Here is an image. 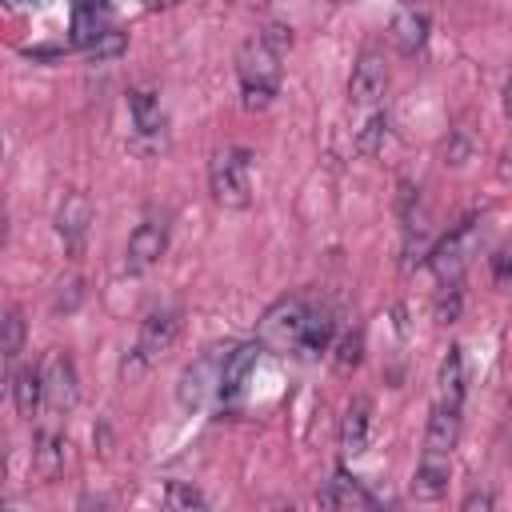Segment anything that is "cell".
<instances>
[{
	"label": "cell",
	"instance_id": "obj_1",
	"mask_svg": "<svg viewBox=\"0 0 512 512\" xmlns=\"http://www.w3.org/2000/svg\"><path fill=\"white\" fill-rule=\"evenodd\" d=\"M236 76H240L244 108H268L280 88V56L260 36H248L236 52Z\"/></svg>",
	"mask_w": 512,
	"mask_h": 512
},
{
	"label": "cell",
	"instance_id": "obj_2",
	"mask_svg": "<svg viewBox=\"0 0 512 512\" xmlns=\"http://www.w3.org/2000/svg\"><path fill=\"white\" fill-rule=\"evenodd\" d=\"M248 172H252V152L248 148H220V152H212V160H208L212 200L220 208H248V200H252Z\"/></svg>",
	"mask_w": 512,
	"mask_h": 512
},
{
	"label": "cell",
	"instance_id": "obj_3",
	"mask_svg": "<svg viewBox=\"0 0 512 512\" xmlns=\"http://www.w3.org/2000/svg\"><path fill=\"white\" fill-rule=\"evenodd\" d=\"M312 304L304 296H280L260 320V344L272 352H300V336Z\"/></svg>",
	"mask_w": 512,
	"mask_h": 512
},
{
	"label": "cell",
	"instance_id": "obj_4",
	"mask_svg": "<svg viewBox=\"0 0 512 512\" xmlns=\"http://www.w3.org/2000/svg\"><path fill=\"white\" fill-rule=\"evenodd\" d=\"M176 332H180V312H176V308L148 312V320L140 324V340H136V352H132V368L124 364V372H136L140 364H152L156 356H164V352L176 344Z\"/></svg>",
	"mask_w": 512,
	"mask_h": 512
},
{
	"label": "cell",
	"instance_id": "obj_5",
	"mask_svg": "<svg viewBox=\"0 0 512 512\" xmlns=\"http://www.w3.org/2000/svg\"><path fill=\"white\" fill-rule=\"evenodd\" d=\"M224 356H228V352L208 348L196 364H188V368H184L180 388H176V396H180V404H184V408H200L208 396H216V392H220V368H224Z\"/></svg>",
	"mask_w": 512,
	"mask_h": 512
},
{
	"label": "cell",
	"instance_id": "obj_6",
	"mask_svg": "<svg viewBox=\"0 0 512 512\" xmlns=\"http://www.w3.org/2000/svg\"><path fill=\"white\" fill-rule=\"evenodd\" d=\"M40 376H44V404L52 408V412H68L72 404H76V364H72V356L68 352H48L44 356V364H40Z\"/></svg>",
	"mask_w": 512,
	"mask_h": 512
},
{
	"label": "cell",
	"instance_id": "obj_7",
	"mask_svg": "<svg viewBox=\"0 0 512 512\" xmlns=\"http://www.w3.org/2000/svg\"><path fill=\"white\" fill-rule=\"evenodd\" d=\"M388 88V64L380 52H360V60L352 64V76H348V96L352 104H364L372 108Z\"/></svg>",
	"mask_w": 512,
	"mask_h": 512
},
{
	"label": "cell",
	"instance_id": "obj_8",
	"mask_svg": "<svg viewBox=\"0 0 512 512\" xmlns=\"http://www.w3.org/2000/svg\"><path fill=\"white\" fill-rule=\"evenodd\" d=\"M128 112H132V124H136L132 148H144V140H152V144L160 148V136H164L160 92H156V88H132V92H128Z\"/></svg>",
	"mask_w": 512,
	"mask_h": 512
},
{
	"label": "cell",
	"instance_id": "obj_9",
	"mask_svg": "<svg viewBox=\"0 0 512 512\" xmlns=\"http://www.w3.org/2000/svg\"><path fill=\"white\" fill-rule=\"evenodd\" d=\"M164 248H168V232H164V224L144 220V224H136V232L128 236L124 268H128V272H148L152 264H160Z\"/></svg>",
	"mask_w": 512,
	"mask_h": 512
},
{
	"label": "cell",
	"instance_id": "obj_10",
	"mask_svg": "<svg viewBox=\"0 0 512 512\" xmlns=\"http://www.w3.org/2000/svg\"><path fill=\"white\" fill-rule=\"evenodd\" d=\"M468 236H472V220H464L456 232H448L436 248H432V272L444 284H456L468 268Z\"/></svg>",
	"mask_w": 512,
	"mask_h": 512
},
{
	"label": "cell",
	"instance_id": "obj_11",
	"mask_svg": "<svg viewBox=\"0 0 512 512\" xmlns=\"http://www.w3.org/2000/svg\"><path fill=\"white\" fill-rule=\"evenodd\" d=\"M260 340H252V344H236L228 356H224V368H220V400L228 404V400H236L240 392H244V384H248V376H252V368H256V360H260Z\"/></svg>",
	"mask_w": 512,
	"mask_h": 512
},
{
	"label": "cell",
	"instance_id": "obj_12",
	"mask_svg": "<svg viewBox=\"0 0 512 512\" xmlns=\"http://www.w3.org/2000/svg\"><path fill=\"white\" fill-rule=\"evenodd\" d=\"M112 28V4L108 0H76L72 4V44L88 48Z\"/></svg>",
	"mask_w": 512,
	"mask_h": 512
},
{
	"label": "cell",
	"instance_id": "obj_13",
	"mask_svg": "<svg viewBox=\"0 0 512 512\" xmlns=\"http://www.w3.org/2000/svg\"><path fill=\"white\" fill-rule=\"evenodd\" d=\"M368 428H372V404L364 396L348 400V408L340 416V452L344 456H360L368 448Z\"/></svg>",
	"mask_w": 512,
	"mask_h": 512
},
{
	"label": "cell",
	"instance_id": "obj_14",
	"mask_svg": "<svg viewBox=\"0 0 512 512\" xmlns=\"http://www.w3.org/2000/svg\"><path fill=\"white\" fill-rule=\"evenodd\" d=\"M460 440V408L456 404H436L432 416H428V432H424V452H440V456H452Z\"/></svg>",
	"mask_w": 512,
	"mask_h": 512
},
{
	"label": "cell",
	"instance_id": "obj_15",
	"mask_svg": "<svg viewBox=\"0 0 512 512\" xmlns=\"http://www.w3.org/2000/svg\"><path fill=\"white\" fill-rule=\"evenodd\" d=\"M388 40H392V48H396V52H404V56L420 52V48H424V40H428V16H424V12H416L412 4H408V8H400V12L392 16V24H388Z\"/></svg>",
	"mask_w": 512,
	"mask_h": 512
},
{
	"label": "cell",
	"instance_id": "obj_16",
	"mask_svg": "<svg viewBox=\"0 0 512 512\" xmlns=\"http://www.w3.org/2000/svg\"><path fill=\"white\" fill-rule=\"evenodd\" d=\"M448 476H452V456L424 452L420 464H416V476H412V496L416 500H436L448 488Z\"/></svg>",
	"mask_w": 512,
	"mask_h": 512
},
{
	"label": "cell",
	"instance_id": "obj_17",
	"mask_svg": "<svg viewBox=\"0 0 512 512\" xmlns=\"http://www.w3.org/2000/svg\"><path fill=\"white\" fill-rule=\"evenodd\" d=\"M88 224H92V200L84 192H68L64 204H60V212H56V232L76 248L84 240Z\"/></svg>",
	"mask_w": 512,
	"mask_h": 512
},
{
	"label": "cell",
	"instance_id": "obj_18",
	"mask_svg": "<svg viewBox=\"0 0 512 512\" xmlns=\"http://www.w3.org/2000/svg\"><path fill=\"white\" fill-rule=\"evenodd\" d=\"M320 504H324V508H376V496H372L368 488H360L348 472H336V476L324 484Z\"/></svg>",
	"mask_w": 512,
	"mask_h": 512
},
{
	"label": "cell",
	"instance_id": "obj_19",
	"mask_svg": "<svg viewBox=\"0 0 512 512\" xmlns=\"http://www.w3.org/2000/svg\"><path fill=\"white\" fill-rule=\"evenodd\" d=\"M332 332H336V316H332V308L312 304L308 324H304V336H300V356H320V352L332 344Z\"/></svg>",
	"mask_w": 512,
	"mask_h": 512
},
{
	"label": "cell",
	"instance_id": "obj_20",
	"mask_svg": "<svg viewBox=\"0 0 512 512\" xmlns=\"http://www.w3.org/2000/svg\"><path fill=\"white\" fill-rule=\"evenodd\" d=\"M12 400H16V412L20 416H36L40 400H44V376L40 368H16L12 372Z\"/></svg>",
	"mask_w": 512,
	"mask_h": 512
},
{
	"label": "cell",
	"instance_id": "obj_21",
	"mask_svg": "<svg viewBox=\"0 0 512 512\" xmlns=\"http://www.w3.org/2000/svg\"><path fill=\"white\" fill-rule=\"evenodd\" d=\"M440 400L444 404H464V352L452 344L448 356L440 360Z\"/></svg>",
	"mask_w": 512,
	"mask_h": 512
},
{
	"label": "cell",
	"instance_id": "obj_22",
	"mask_svg": "<svg viewBox=\"0 0 512 512\" xmlns=\"http://www.w3.org/2000/svg\"><path fill=\"white\" fill-rule=\"evenodd\" d=\"M32 464H36V472H40L44 480L60 476V468H64V440H60L56 432H40V436H36Z\"/></svg>",
	"mask_w": 512,
	"mask_h": 512
},
{
	"label": "cell",
	"instance_id": "obj_23",
	"mask_svg": "<svg viewBox=\"0 0 512 512\" xmlns=\"http://www.w3.org/2000/svg\"><path fill=\"white\" fill-rule=\"evenodd\" d=\"M360 356H364V332L352 328V332H344L340 344H336V372H352V368L360 364Z\"/></svg>",
	"mask_w": 512,
	"mask_h": 512
},
{
	"label": "cell",
	"instance_id": "obj_24",
	"mask_svg": "<svg viewBox=\"0 0 512 512\" xmlns=\"http://www.w3.org/2000/svg\"><path fill=\"white\" fill-rule=\"evenodd\" d=\"M124 48H128V36H124V32H120V28L112 24V28H108V32L100 36V40H92V44H88L84 52H88L92 60H112V56H120Z\"/></svg>",
	"mask_w": 512,
	"mask_h": 512
},
{
	"label": "cell",
	"instance_id": "obj_25",
	"mask_svg": "<svg viewBox=\"0 0 512 512\" xmlns=\"http://www.w3.org/2000/svg\"><path fill=\"white\" fill-rule=\"evenodd\" d=\"M384 136H388V116H384V112H372V116L364 120V128L356 132V144H360V152H376Z\"/></svg>",
	"mask_w": 512,
	"mask_h": 512
},
{
	"label": "cell",
	"instance_id": "obj_26",
	"mask_svg": "<svg viewBox=\"0 0 512 512\" xmlns=\"http://www.w3.org/2000/svg\"><path fill=\"white\" fill-rule=\"evenodd\" d=\"M20 348H24V316H20V308H8L4 312V356L16 360Z\"/></svg>",
	"mask_w": 512,
	"mask_h": 512
},
{
	"label": "cell",
	"instance_id": "obj_27",
	"mask_svg": "<svg viewBox=\"0 0 512 512\" xmlns=\"http://www.w3.org/2000/svg\"><path fill=\"white\" fill-rule=\"evenodd\" d=\"M164 500H168V508H204L208 504L204 492L192 488V484H184V480H172L168 492H164Z\"/></svg>",
	"mask_w": 512,
	"mask_h": 512
},
{
	"label": "cell",
	"instance_id": "obj_28",
	"mask_svg": "<svg viewBox=\"0 0 512 512\" xmlns=\"http://www.w3.org/2000/svg\"><path fill=\"white\" fill-rule=\"evenodd\" d=\"M256 36H260V40H264V44H268V48H272L276 56H284V52L292 48V28H288V24H280V20L264 24V28L256 32Z\"/></svg>",
	"mask_w": 512,
	"mask_h": 512
},
{
	"label": "cell",
	"instance_id": "obj_29",
	"mask_svg": "<svg viewBox=\"0 0 512 512\" xmlns=\"http://www.w3.org/2000/svg\"><path fill=\"white\" fill-rule=\"evenodd\" d=\"M492 504H496V500H492V492H468L460 508H464V512H472V508H492Z\"/></svg>",
	"mask_w": 512,
	"mask_h": 512
},
{
	"label": "cell",
	"instance_id": "obj_30",
	"mask_svg": "<svg viewBox=\"0 0 512 512\" xmlns=\"http://www.w3.org/2000/svg\"><path fill=\"white\" fill-rule=\"evenodd\" d=\"M180 0H144V8H152V12H164V8H176Z\"/></svg>",
	"mask_w": 512,
	"mask_h": 512
},
{
	"label": "cell",
	"instance_id": "obj_31",
	"mask_svg": "<svg viewBox=\"0 0 512 512\" xmlns=\"http://www.w3.org/2000/svg\"><path fill=\"white\" fill-rule=\"evenodd\" d=\"M504 112H508V116H512V80H508V84H504Z\"/></svg>",
	"mask_w": 512,
	"mask_h": 512
},
{
	"label": "cell",
	"instance_id": "obj_32",
	"mask_svg": "<svg viewBox=\"0 0 512 512\" xmlns=\"http://www.w3.org/2000/svg\"><path fill=\"white\" fill-rule=\"evenodd\" d=\"M236 4H240V8H264L268 0H236Z\"/></svg>",
	"mask_w": 512,
	"mask_h": 512
},
{
	"label": "cell",
	"instance_id": "obj_33",
	"mask_svg": "<svg viewBox=\"0 0 512 512\" xmlns=\"http://www.w3.org/2000/svg\"><path fill=\"white\" fill-rule=\"evenodd\" d=\"M24 4H40V0H8V8H24Z\"/></svg>",
	"mask_w": 512,
	"mask_h": 512
},
{
	"label": "cell",
	"instance_id": "obj_34",
	"mask_svg": "<svg viewBox=\"0 0 512 512\" xmlns=\"http://www.w3.org/2000/svg\"><path fill=\"white\" fill-rule=\"evenodd\" d=\"M408 4H412V8H416V4H420V0H408Z\"/></svg>",
	"mask_w": 512,
	"mask_h": 512
},
{
	"label": "cell",
	"instance_id": "obj_35",
	"mask_svg": "<svg viewBox=\"0 0 512 512\" xmlns=\"http://www.w3.org/2000/svg\"><path fill=\"white\" fill-rule=\"evenodd\" d=\"M336 4H348V0H336Z\"/></svg>",
	"mask_w": 512,
	"mask_h": 512
}]
</instances>
